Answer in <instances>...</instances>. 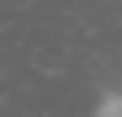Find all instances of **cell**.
Segmentation results:
<instances>
[{
  "mask_svg": "<svg viewBox=\"0 0 122 117\" xmlns=\"http://www.w3.org/2000/svg\"><path fill=\"white\" fill-rule=\"evenodd\" d=\"M90 117H122V85L117 90H106V96H101V101H96V112Z\"/></svg>",
  "mask_w": 122,
  "mask_h": 117,
  "instance_id": "obj_1",
  "label": "cell"
}]
</instances>
